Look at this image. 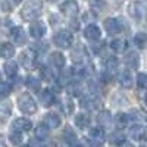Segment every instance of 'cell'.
I'll use <instances>...</instances> for the list:
<instances>
[{"instance_id": "obj_21", "label": "cell", "mask_w": 147, "mask_h": 147, "mask_svg": "<svg viewBox=\"0 0 147 147\" xmlns=\"http://www.w3.org/2000/svg\"><path fill=\"white\" fill-rule=\"evenodd\" d=\"M52 63L56 69H62L65 66V56L59 52H53L52 53Z\"/></svg>"}, {"instance_id": "obj_40", "label": "cell", "mask_w": 147, "mask_h": 147, "mask_svg": "<svg viewBox=\"0 0 147 147\" xmlns=\"http://www.w3.org/2000/svg\"><path fill=\"white\" fill-rule=\"evenodd\" d=\"M71 147H81L80 144H74V146H71Z\"/></svg>"}, {"instance_id": "obj_6", "label": "cell", "mask_w": 147, "mask_h": 147, "mask_svg": "<svg viewBox=\"0 0 147 147\" xmlns=\"http://www.w3.org/2000/svg\"><path fill=\"white\" fill-rule=\"evenodd\" d=\"M46 31H47L46 24H44V22H40V21L32 22V24H31V27H30V34L34 37L35 40H40L41 37L46 34Z\"/></svg>"}, {"instance_id": "obj_24", "label": "cell", "mask_w": 147, "mask_h": 147, "mask_svg": "<svg viewBox=\"0 0 147 147\" xmlns=\"http://www.w3.org/2000/svg\"><path fill=\"white\" fill-rule=\"evenodd\" d=\"M110 47H112V50L115 53H122V52H125V49H127V41L124 38H116L110 43Z\"/></svg>"}, {"instance_id": "obj_37", "label": "cell", "mask_w": 147, "mask_h": 147, "mask_svg": "<svg viewBox=\"0 0 147 147\" xmlns=\"http://www.w3.org/2000/svg\"><path fill=\"white\" fill-rule=\"evenodd\" d=\"M137 84H138L140 88H146V87H147V74H144V72L138 74V77H137Z\"/></svg>"}, {"instance_id": "obj_13", "label": "cell", "mask_w": 147, "mask_h": 147, "mask_svg": "<svg viewBox=\"0 0 147 147\" xmlns=\"http://www.w3.org/2000/svg\"><path fill=\"white\" fill-rule=\"evenodd\" d=\"M84 37L87 40H91V41H96L100 38V28L94 25V24H91V25H87L84 30Z\"/></svg>"}, {"instance_id": "obj_42", "label": "cell", "mask_w": 147, "mask_h": 147, "mask_svg": "<svg viewBox=\"0 0 147 147\" xmlns=\"http://www.w3.org/2000/svg\"><path fill=\"white\" fill-rule=\"evenodd\" d=\"M146 105H147V96H146Z\"/></svg>"}, {"instance_id": "obj_5", "label": "cell", "mask_w": 147, "mask_h": 147, "mask_svg": "<svg viewBox=\"0 0 147 147\" xmlns=\"http://www.w3.org/2000/svg\"><path fill=\"white\" fill-rule=\"evenodd\" d=\"M103 25H105L106 32L110 34V35L119 34V32L122 31V24H121V21H118L116 18H107V19L105 21Z\"/></svg>"}, {"instance_id": "obj_27", "label": "cell", "mask_w": 147, "mask_h": 147, "mask_svg": "<svg viewBox=\"0 0 147 147\" xmlns=\"http://www.w3.org/2000/svg\"><path fill=\"white\" fill-rule=\"evenodd\" d=\"M134 44L140 49H146L147 47V35L144 32H138L134 37Z\"/></svg>"}, {"instance_id": "obj_3", "label": "cell", "mask_w": 147, "mask_h": 147, "mask_svg": "<svg viewBox=\"0 0 147 147\" xmlns=\"http://www.w3.org/2000/svg\"><path fill=\"white\" fill-rule=\"evenodd\" d=\"M80 105L87 110H97L102 106V100L96 94H85L80 99Z\"/></svg>"}, {"instance_id": "obj_41", "label": "cell", "mask_w": 147, "mask_h": 147, "mask_svg": "<svg viewBox=\"0 0 147 147\" xmlns=\"http://www.w3.org/2000/svg\"><path fill=\"white\" fill-rule=\"evenodd\" d=\"M21 147H31V146H28V144H24V146H21Z\"/></svg>"}, {"instance_id": "obj_34", "label": "cell", "mask_w": 147, "mask_h": 147, "mask_svg": "<svg viewBox=\"0 0 147 147\" xmlns=\"http://www.w3.org/2000/svg\"><path fill=\"white\" fill-rule=\"evenodd\" d=\"M65 140L68 143H71V146L77 144V136H75V132H74L71 128H66L65 129Z\"/></svg>"}, {"instance_id": "obj_10", "label": "cell", "mask_w": 147, "mask_h": 147, "mask_svg": "<svg viewBox=\"0 0 147 147\" xmlns=\"http://www.w3.org/2000/svg\"><path fill=\"white\" fill-rule=\"evenodd\" d=\"M59 9L62 10V13L66 15L68 18H74L78 13V5L75 2H65L59 6Z\"/></svg>"}, {"instance_id": "obj_36", "label": "cell", "mask_w": 147, "mask_h": 147, "mask_svg": "<svg viewBox=\"0 0 147 147\" xmlns=\"http://www.w3.org/2000/svg\"><path fill=\"white\" fill-rule=\"evenodd\" d=\"M9 140H10L12 144H19L22 141V134L18 132V131H12L9 134Z\"/></svg>"}, {"instance_id": "obj_43", "label": "cell", "mask_w": 147, "mask_h": 147, "mask_svg": "<svg viewBox=\"0 0 147 147\" xmlns=\"http://www.w3.org/2000/svg\"><path fill=\"white\" fill-rule=\"evenodd\" d=\"M97 147H102V146H97Z\"/></svg>"}, {"instance_id": "obj_4", "label": "cell", "mask_w": 147, "mask_h": 147, "mask_svg": "<svg viewBox=\"0 0 147 147\" xmlns=\"http://www.w3.org/2000/svg\"><path fill=\"white\" fill-rule=\"evenodd\" d=\"M53 41H55V44H56L57 47H60V49H71L72 41H74V37H72V34L68 32V31H59V32L55 34Z\"/></svg>"}, {"instance_id": "obj_33", "label": "cell", "mask_w": 147, "mask_h": 147, "mask_svg": "<svg viewBox=\"0 0 147 147\" xmlns=\"http://www.w3.org/2000/svg\"><path fill=\"white\" fill-rule=\"evenodd\" d=\"M12 91V85L6 81H3L2 84H0V96L3 97V99H6V97L9 96V93Z\"/></svg>"}, {"instance_id": "obj_7", "label": "cell", "mask_w": 147, "mask_h": 147, "mask_svg": "<svg viewBox=\"0 0 147 147\" xmlns=\"http://www.w3.org/2000/svg\"><path fill=\"white\" fill-rule=\"evenodd\" d=\"M129 137L136 141H146L147 140V129L141 125H134L129 128Z\"/></svg>"}, {"instance_id": "obj_2", "label": "cell", "mask_w": 147, "mask_h": 147, "mask_svg": "<svg viewBox=\"0 0 147 147\" xmlns=\"http://www.w3.org/2000/svg\"><path fill=\"white\" fill-rule=\"evenodd\" d=\"M18 106H19V110L24 112L25 115H32L37 112V105H35V100L27 93H24L18 97Z\"/></svg>"}, {"instance_id": "obj_26", "label": "cell", "mask_w": 147, "mask_h": 147, "mask_svg": "<svg viewBox=\"0 0 147 147\" xmlns=\"http://www.w3.org/2000/svg\"><path fill=\"white\" fill-rule=\"evenodd\" d=\"M128 122H129V116L125 115V113H118L115 116V124L118 127V129H122V128H125L128 125Z\"/></svg>"}, {"instance_id": "obj_11", "label": "cell", "mask_w": 147, "mask_h": 147, "mask_svg": "<svg viewBox=\"0 0 147 147\" xmlns=\"http://www.w3.org/2000/svg\"><path fill=\"white\" fill-rule=\"evenodd\" d=\"M19 62H21V65H22L24 68H28V69L32 68L34 63H35V55H34V52H32V50H27V52L21 53Z\"/></svg>"}, {"instance_id": "obj_39", "label": "cell", "mask_w": 147, "mask_h": 147, "mask_svg": "<svg viewBox=\"0 0 147 147\" xmlns=\"http://www.w3.org/2000/svg\"><path fill=\"white\" fill-rule=\"evenodd\" d=\"M121 147H134L132 144H129V143H125V144H122Z\"/></svg>"}, {"instance_id": "obj_19", "label": "cell", "mask_w": 147, "mask_h": 147, "mask_svg": "<svg viewBox=\"0 0 147 147\" xmlns=\"http://www.w3.org/2000/svg\"><path fill=\"white\" fill-rule=\"evenodd\" d=\"M3 71H5V74H6L9 78H13L16 75V72H18L16 62H13V60H7V62L3 65Z\"/></svg>"}, {"instance_id": "obj_20", "label": "cell", "mask_w": 147, "mask_h": 147, "mask_svg": "<svg viewBox=\"0 0 147 147\" xmlns=\"http://www.w3.org/2000/svg\"><path fill=\"white\" fill-rule=\"evenodd\" d=\"M119 82L124 88H131L132 87V77L128 71H124L119 74Z\"/></svg>"}, {"instance_id": "obj_1", "label": "cell", "mask_w": 147, "mask_h": 147, "mask_svg": "<svg viewBox=\"0 0 147 147\" xmlns=\"http://www.w3.org/2000/svg\"><path fill=\"white\" fill-rule=\"evenodd\" d=\"M43 10V3L40 0H30V2L24 3L22 9H21V16L24 21H34L41 15Z\"/></svg>"}, {"instance_id": "obj_31", "label": "cell", "mask_w": 147, "mask_h": 147, "mask_svg": "<svg viewBox=\"0 0 147 147\" xmlns=\"http://www.w3.org/2000/svg\"><path fill=\"white\" fill-rule=\"evenodd\" d=\"M10 113H12V103L5 100L2 105H0V115L3 116V119H6Z\"/></svg>"}, {"instance_id": "obj_8", "label": "cell", "mask_w": 147, "mask_h": 147, "mask_svg": "<svg viewBox=\"0 0 147 147\" xmlns=\"http://www.w3.org/2000/svg\"><path fill=\"white\" fill-rule=\"evenodd\" d=\"M12 128H13V131H18V132H27L32 128V124L27 118H18V119L13 121Z\"/></svg>"}, {"instance_id": "obj_22", "label": "cell", "mask_w": 147, "mask_h": 147, "mask_svg": "<svg viewBox=\"0 0 147 147\" xmlns=\"http://www.w3.org/2000/svg\"><path fill=\"white\" fill-rule=\"evenodd\" d=\"M97 122L100 124V127H109L112 124V115H110V112H107V110L100 112L99 116H97Z\"/></svg>"}, {"instance_id": "obj_18", "label": "cell", "mask_w": 147, "mask_h": 147, "mask_svg": "<svg viewBox=\"0 0 147 147\" xmlns=\"http://www.w3.org/2000/svg\"><path fill=\"white\" fill-rule=\"evenodd\" d=\"M44 125L50 129H55L60 125V118L56 113H47L44 116Z\"/></svg>"}, {"instance_id": "obj_32", "label": "cell", "mask_w": 147, "mask_h": 147, "mask_svg": "<svg viewBox=\"0 0 147 147\" xmlns=\"http://www.w3.org/2000/svg\"><path fill=\"white\" fill-rule=\"evenodd\" d=\"M128 116H129V121H141V119L147 118L143 110H131L128 113Z\"/></svg>"}, {"instance_id": "obj_16", "label": "cell", "mask_w": 147, "mask_h": 147, "mask_svg": "<svg viewBox=\"0 0 147 147\" xmlns=\"http://www.w3.org/2000/svg\"><path fill=\"white\" fill-rule=\"evenodd\" d=\"M71 56H72V59H74V62H75V63H82L84 60L87 59V52H85L84 46H78V47H75L72 50Z\"/></svg>"}, {"instance_id": "obj_14", "label": "cell", "mask_w": 147, "mask_h": 147, "mask_svg": "<svg viewBox=\"0 0 147 147\" xmlns=\"http://www.w3.org/2000/svg\"><path fill=\"white\" fill-rule=\"evenodd\" d=\"M138 63H140V57H138V53L137 52H128L125 55V65L129 68V69H137L138 68Z\"/></svg>"}, {"instance_id": "obj_30", "label": "cell", "mask_w": 147, "mask_h": 147, "mask_svg": "<svg viewBox=\"0 0 147 147\" xmlns=\"http://www.w3.org/2000/svg\"><path fill=\"white\" fill-rule=\"evenodd\" d=\"M118 68H119V60H118L116 57H109L107 62H106V69H107V72L113 74V72L118 71Z\"/></svg>"}, {"instance_id": "obj_15", "label": "cell", "mask_w": 147, "mask_h": 147, "mask_svg": "<svg viewBox=\"0 0 147 147\" xmlns=\"http://www.w3.org/2000/svg\"><path fill=\"white\" fill-rule=\"evenodd\" d=\"M55 94L52 93V90H43L41 94H40V103L44 106V107H50L53 103H55Z\"/></svg>"}, {"instance_id": "obj_17", "label": "cell", "mask_w": 147, "mask_h": 147, "mask_svg": "<svg viewBox=\"0 0 147 147\" xmlns=\"http://www.w3.org/2000/svg\"><path fill=\"white\" fill-rule=\"evenodd\" d=\"M88 137L96 143V144H102L103 140H105V131L102 129V127H96V128H91L90 129V134H88Z\"/></svg>"}, {"instance_id": "obj_12", "label": "cell", "mask_w": 147, "mask_h": 147, "mask_svg": "<svg viewBox=\"0 0 147 147\" xmlns=\"http://www.w3.org/2000/svg\"><path fill=\"white\" fill-rule=\"evenodd\" d=\"M132 13L137 19L147 18V2H137L132 5Z\"/></svg>"}, {"instance_id": "obj_25", "label": "cell", "mask_w": 147, "mask_h": 147, "mask_svg": "<svg viewBox=\"0 0 147 147\" xmlns=\"http://www.w3.org/2000/svg\"><path fill=\"white\" fill-rule=\"evenodd\" d=\"M75 125H77L78 128H81V129L88 128V127H90V118H88L87 115H84V113H78V115L75 116Z\"/></svg>"}, {"instance_id": "obj_35", "label": "cell", "mask_w": 147, "mask_h": 147, "mask_svg": "<svg viewBox=\"0 0 147 147\" xmlns=\"http://www.w3.org/2000/svg\"><path fill=\"white\" fill-rule=\"evenodd\" d=\"M110 141H112L113 144H125L124 141H125V137H124V134H122L121 131L119 132H113L112 134V137H110Z\"/></svg>"}, {"instance_id": "obj_29", "label": "cell", "mask_w": 147, "mask_h": 147, "mask_svg": "<svg viewBox=\"0 0 147 147\" xmlns=\"http://www.w3.org/2000/svg\"><path fill=\"white\" fill-rule=\"evenodd\" d=\"M47 136H49V128L44 124H40L38 127L35 128V137L38 140H46Z\"/></svg>"}, {"instance_id": "obj_28", "label": "cell", "mask_w": 147, "mask_h": 147, "mask_svg": "<svg viewBox=\"0 0 147 147\" xmlns=\"http://www.w3.org/2000/svg\"><path fill=\"white\" fill-rule=\"evenodd\" d=\"M28 82H27V85L30 87V90H32V91H40V87H41V82H40V80L37 78V77H34V75H31V77H28V80H27Z\"/></svg>"}, {"instance_id": "obj_9", "label": "cell", "mask_w": 147, "mask_h": 147, "mask_svg": "<svg viewBox=\"0 0 147 147\" xmlns=\"http://www.w3.org/2000/svg\"><path fill=\"white\" fill-rule=\"evenodd\" d=\"M10 35H12V38H13V41H15L16 44H19V46L25 44L27 40H28V38H27V32H25V30H24L22 27H15V28H12Z\"/></svg>"}, {"instance_id": "obj_38", "label": "cell", "mask_w": 147, "mask_h": 147, "mask_svg": "<svg viewBox=\"0 0 147 147\" xmlns=\"http://www.w3.org/2000/svg\"><path fill=\"white\" fill-rule=\"evenodd\" d=\"M62 107H65V113L66 115H71L74 112V105H72L71 100H65V106H62Z\"/></svg>"}, {"instance_id": "obj_23", "label": "cell", "mask_w": 147, "mask_h": 147, "mask_svg": "<svg viewBox=\"0 0 147 147\" xmlns=\"http://www.w3.org/2000/svg\"><path fill=\"white\" fill-rule=\"evenodd\" d=\"M0 55H2L3 59H10L12 56L15 55V47L12 46L10 43H3L2 49H0Z\"/></svg>"}]
</instances>
